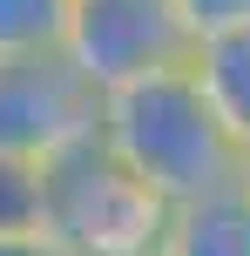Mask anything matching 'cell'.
Instances as JSON below:
<instances>
[{
  "label": "cell",
  "instance_id": "obj_10",
  "mask_svg": "<svg viewBox=\"0 0 250 256\" xmlns=\"http://www.w3.org/2000/svg\"><path fill=\"white\" fill-rule=\"evenodd\" d=\"M0 256H68V250L48 230H14V236H0Z\"/></svg>",
  "mask_w": 250,
  "mask_h": 256
},
{
  "label": "cell",
  "instance_id": "obj_11",
  "mask_svg": "<svg viewBox=\"0 0 250 256\" xmlns=\"http://www.w3.org/2000/svg\"><path fill=\"white\" fill-rule=\"evenodd\" d=\"M230 182H237V189L250 196V142H237V176H230Z\"/></svg>",
  "mask_w": 250,
  "mask_h": 256
},
{
  "label": "cell",
  "instance_id": "obj_6",
  "mask_svg": "<svg viewBox=\"0 0 250 256\" xmlns=\"http://www.w3.org/2000/svg\"><path fill=\"white\" fill-rule=\"evenodd\" d=\"M189 74L210 94V108L223 115V128L237 142H250V20L223 27V34H203L189 54Z\"/></svg>",
  "mask_w": 250,
  "mask_h": 256
},
{
  "label": "cell",
  "instance_id": "obj_1",
  "mask_svg": "<svg viewBox=\"0 0 250 256\" xmlns=\"http://www.w3.org/2000/svg\"><path fill=\"white\" fill-rule=\"evenodd\" d=\"M95 142L129 176H142L162 202H189V196H203V189L237 176V135L210 108V94L196 88L189 61L108 88Z\"/></svg>",
  "mask_w": 250,
  "mask_h": 256
},
{
  "label": "cell",
  "instance_id": "obj_8",
  "mask_svg": "<svg viewBox=\"0 0 250 256\" xmlns=\"http://www.w3.org/2000/svg\"><path fill=\"white\" fill-rule=\"evenodd\" d=\"M41 230V162L0 155V236Z\"/></svg>",
  "mask_w": 250,
  "mask_h": 256
},
{
  "label": "cell",
  "instance_id": "obj_7",
  "mask_svg": "<svg viewBox=\"0 0 250 256\" xmlns=\"http://www.w3.org/2000/svg\"><path fill=\"white\" fill-rule=\"evenodd\" d=\"M75 0H0V54H54Z\"/></svg>",
  "mask_w": 250,
  "mask_h": 256
},
{
  "label": "cell",
  "instance_id": "obj_5",
  "mask_svg": "<svg viewBox=\"0 0 250 256\" xmlns=\"http://www.w3.org/2000/svg\"><path fill=\"white\" fill-rule=\"evenodd\" d=\"M156 250L162 256H250V196L237 182H216L189 202H169Z\"/></svg>",
  "mask_w": 250,
  "mask_h": 256
},
{
  "label": "cell",
  "instance_id": "obj_9",
  "mask_svg": "<svg viewBox=\"0 0 250 256\" xmlns=\"http://www.w3.org/2000/svg\"><path fill=\"white\" fill-rule=\"evenodd\" d=\"M176 14H183L189 34H223V27H243L250 20V0H176Z\"/></svg>",
  "mask_w": 250,
  "mask_h": 256
},
{
  "label": "cell",
  "instance_id": "obj_3",
  "mask_svg": "<svg viewBox=\"0 0 250 256\" xmlns=\"http://www.w3.org/2000/svg\"><path fill=\"white\" fill-rule=\"evenodd\" d=\"M102 122V88L54 54H0V155L14 162H54Z\"/></svg>",
  "mask_w": 250,
  "mask_h": 256
},
{
  "label": "cell",
  "instance_id": "obj_2",
  "mask_svg": "<svg viewBox=\"0 0 250 256\" xmlns=\"http://www.w3.org/2000/svg\"><path fill=\"white\" fill-rule=\"evenodd\" d=\"M162 222L169 202L142 176H129L95 135L41 162V230L68 256H149L162 243Z\"/></svg>",
  "mask_w": 250,
  "mask_h": 256
},
{
  "label": "cell",
  "instance_id": "obj_12",
  "mask_svg": "<svg viewBox=\"0 0 250 256\" xmlns=\"http://www.w3.org/2000/svg\"><path fill=\"white\" fill-rule=\"evenodd\" d=\"M149 256H162V250H149Z\"/></svg>",
  "mask_w": 250,
  "mask_h": 256
},
{
  "label": "cell",
  "instance_id": "obj_4",
  "mask_svg": "<svg viewBox=\"0 0 250 256\" xmlns=\"http://www.w3.org/2000/svg\"><path fill=\"white\" fill-rule=\"evenodd\" d=\"M61 54L108 94L156 68H183L196 54V34L183 27L176 0H75Z\"/></svg>",
  "mask_w": 250,
  "mask_h": 256
}]
</instances>
